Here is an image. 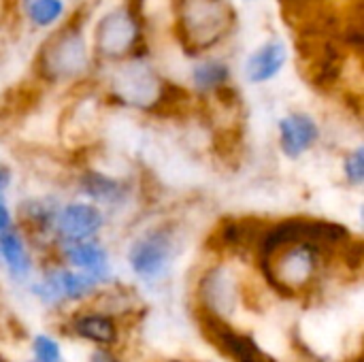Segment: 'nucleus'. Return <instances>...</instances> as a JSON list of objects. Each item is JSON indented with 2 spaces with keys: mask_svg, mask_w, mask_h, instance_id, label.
<instances>
[{
  "mask_svg": "<svg viewBox=\"0 0 364 362\" xmlns=\"http://www.w3.org/2000/svg\"><path fill=\"white\" fill-rule=\"evenodd\" d=\"M117 64V70L109 79V98L117 105L168 115L179 111L188 100V92L166 81L147 60V53L126 58Z\"/></svg>",
  "mask_w": 364,
  "mask_h": 362,
  "instance_id": "f257e3e1",
  "label": "nucleus"
},
{
  "mask_svg": "<svg viewBox=\"0 0 364 362\" xmlns=\"http://www.w3.org/2000/svg\"><path fill=\"white\" fill-rule=\"evenodd\" d=\"M94 53L85 32V19L73 15L64 19L38 45L34 55V75L45 85H66L92 70Z\"/></svg>",
  "mask_w": 364,
  "mask_h": 362,
  "instance_id": "f03ea898",
  "label": "nucleus"
},
{
  "mask_svg": "<svg viewBox=\"0 0 364 362\" xmlns=\"http://www.w3.org/2000/svg\"><path fill=\"white\" fill-rule=\"evenodd\" d=\"M237 26L230 0H175L171 30L186 55L200 58L218 49Z\"/></svg>",
  "mask_w": 364,
  "mask_h": 362,
  "instance_id": "7ed1b4c3",
  "label": "nucleus"
},
{
  "mask_svg": "<svg viewBox=\"0 0 364 362\" xmlns=\"http://www.w3.org/2000/svg\"><path fill=\"white\" fill-rule=\"evenodd\" d=\"M328 254L333 252L309 241H299L284 245L264 260H258V267L267 284L277 294L290 299L316 284Z\"/></svg>",
  "mask_w": 364,
  "mask_h": 362,
  "instance_id": "20e7f679",
  "label": "nucleus"
},
{
  "mask_svg": "<svg viewBox=\"0 0 364 362\" xmlns=\"http://www.w3.org/2000/svg\"><path fill=\"white\" fill-rule=\"evenodd\" d=\"M90 47L94 58L117 64L145 51V26L130 4H117L96 19Z\"/></svg>",
  "mask_w": 364,
  "mask_h": 362,
  "instance_id": "39448f33",
  "label": "nucleus"
},
{
  "mask_svg": "<svg viewBox=\"0 0 364 362\" xmlns=\"http://www.w3.org/2000/svg\"><path fill=\"white\" fill-rule=\"evenodd\" d=\"M179 256L177 228L171 224H158L141 233L128 247V265L132 273L143 282H162L173 271Z\"/></svg>",
  "mask_w": 364,
  "mask_h": 362,
  "instance_id": "423d86ee",
  "label": "nucleus"
},
{
  "mask_svg": "<svg viewBox=\"0 0 364 362\" xmlns=\"http://www.w3.org/2000/svg\"><path fill=\"white\" fill-rule=\"evenodd\" d=\"M100 288V284L77 269L70 267H49L43 271L41 280L32 284V294L43 301L45 305H62L66 301H85L94 297V292Z\"/></svg>",
  "mask_w": 364,
  "mask_h": 362,
  "instance_id": "0eeeda50",
  "label": "nucleus"
},
{
  "mask_svg": "<svg viewBox=\"0 0 364 362\" xmlns=\"http://www.w3.org/2000/svg\"><path fill=\"white\" fill-rule=\"evenodd\" d=\"M105 211L102 207L90 201H70L60 205L55 222H53V241L55 243H73L96 239L105 228Z\"/></svg>",
  "mask_w": 364,
  "mask_h": 362,
  "instance_id": "6e6552de",
  "label": "nucleus"
},
{
  "mask_svg": "<svg viewBox=\"0 0 364 362\" xmlns=\"http://www.w3.org/2000/svg\"><path fill=\"white\" fill-rule=\"evenodd\" d=\"M198 324L207 339L232 362H267L269 356L258 348L254 337L239 333L232 329V324L220 316L200 312L198 314Z\"/></svg>",
  "mask_w": 364,
  "mask_h": 362,
  "instance_id": "1a4fd4ad",
  "label": "nucleus"
},
{
  "mask_svg": "<svg viewBox=\"0 0 364 362\" xmlns=\"http://www.w3.org/2000/svg\"><path fill=\"white\" fill-rule=\"evenodd\" d=\"M196 294H198L200 312L228 320V316H232L239 303V282L228 267L215 265L207 269L198 280Z\"/></svg>",
  "mask_w": 364,
  "mask_h": 362,
  "instance_id": "9d476101",
  "label": "nucleus"
},
{
  "mask_svg": "<svg viewBox=\"0 0 364 362\" xmlns=\"http://www.w3.org/2000/svg\"><path fill=\"white\" fill-rule=\"evenodd\" d=\"M320 137V124L307 111H290L277 122V145L288 160H299L309 154Z\"/></svg>",
  "mask_w": 364,
  "mask_h": 362,
  "instance_id": "9b49d317",
  "label": "nucleus"
},
{
  "mask_svg": "<svg viewBox=\"0 0 364 362\" xmlns=\"http://www.w3.org/2000/svg\"><path fill=\"white\" fill-rule=\"evenodd\" d=\"M282 15L296 34L339 32L341 19L333 13L331 0H277Z\"/></svg>",
  "mask_w": 364,
  "mask_h": 362,
  "instance_id": "f8f14e48",
  "label": "nucleus"
},
{
  "mask_svg": "<svg viewBox=\"0 0 364 362\" xmlns=\"http://www.w3.org/2000/svg\"><path fill=\"white\" fill-rule=\"evenodd\" d=\"M55 252L66 267L92 275L100 286L109 284L111 260L107 247L98 241V237L85 241H73V243H55Z\"/></svg>",
  "mask_w": 364,
  "mask_h": 362,
  "instance_id": "ddd939ff",
  "label": "nucleus"
},
{
  "mask_svg": "<svg viewBox=\"0 0 364 362\" xmlns=\"http://www.w3.org/2000/svg\"><path fill=\"white\" fill-rule=\"evenodd\" d=\"M77 188L85 201L109 209H119L128 205L132 196V186L126 179L107 175L96 169H85L83 173H79Z\"/></svg>",
  "mask_w": 364,
  "mask_h": 362,
  "instance_id": "4468645a",
  "label": "nucleus"
},
{
  "mask_svg": "<svg viewBox=\"0 0 364 362\" xmlns=\"http://www.w3.org/2000/svg\"><path fill=\"white\" fill-rule=\"evenodd\" d=\"M290 60V49L284 38L273 36L260 43L245 60L243 75L250 85H264L279 77V73L286 68Z\"/></svg>",
  "mask_w": 364,
  "mask_h": 362,
  "instance_id": "2eb2a0df",
  "label": "nucleus"
},
{
  "mask_svg": "<svg viewBox=\"0 0 364 362\" xmlns=\"http://www.w3.org/2000/svg\"><path fill=\"white\" fill-rule=\"evenodd\" d=\"M68 333L100 348H113L119 341L117 320L100 309L79 312L68 320Z\"/></svg>",
  "mask_w": 364,
  "mask_h": 362,
  "instance_id": "dca6fc26",
  "label": "nucleus"
},
{
  "mask_svg": "<svg viewBox=\"0 0 364 362\" xmlns=\"http://www.w3.org/2000/svg\"><path fill=\"white\" fill-rule=\"evenodd\" d=\"M60 205L62 203L51 194L23 198L17 207V218L21 228L30 237H41V239L53 237V222Z\"/></svg>",
  "mask_w": 364,
  "mask_h": 362,
  "instance_id": "f3484780",
  "label": "nucleus"
},
{
  "mask_svg": "<svg viewBox=\"0 0 364 362\" xmlns=\"http://www.w3.org/2000/svg\"><path fill=\"white\" fill-rule=\"evenodd\" d=\"M267 222L258 218H224L215 230V243L226 252H254Z\"/></svg>",
  "mask_w": 364,
  "mask_h": 362,
  "instance_id": "a211bd4d",
  "label": "nucleus"
},
{
  "mask_svg": "<svg viewBox=\"0 0 364 362\" xmlns=\"http://www.w3.org/2000/svg\"><path fill=\"white\" fill-rule=\"evenodd\" d=\"M0 260L4 262L11 280L21 282V284L28 282L34 265H32V256L28 252L26 239L21 237L19 228L11 226L0 233Z\"/></svg>",
  "mask_w": 364,
  "mask_h": 362,
  "instance_id": "6ab92c4d",
  "label": "nucleus"
},
{
  "mask_svg": "<svg viewBox=\"0 0 364 362\" xmlns=\"http://www.w3.org/2000/svg\"><path fill=\"white\" fill-rule=\"evenodd\" d=\"M230 77H232L230 64L220 58H200L190 70V83L194 92L207 94V96L228 85Z\"/></svg>",
  "mask_w": 364,
  "mask_h": 362,
  "instance_id": "aec40b11",
  "label": "nucleus"
},
{
  "mask_svg": "<svg viewBox=\"0 0 364 362\" xmlns=\"http://www.w3.org/2000/svg\"><path fill=\"white\" fill-rule=\"evenodd\" d=\"M26 21L36 30H53L68 15L66 0H26L21 4Z\"/></svg>",
  "mask_w": 364,
  "mask_h": 362,
  "instance_id": "412c9836",
  "label": "nucleus"
},
{
  "mask_svg": "<svg viewBox=\"0 0 364 362\" xmlns=\"http://www.w3.org/2000/svg\"><path fill=\"white\" fill-rule=\"evenodd\" d=\"M341 173H343V179L350 188H363L364 183V147L358 145L354 149H350L346 156H343V162H341Z\"/></svg>",
  "mask_w": 364,
  "mask_h": 362,
  "instance_id": "4be33fe9",
  "label": "nucleus"
},
{
  "mask_svg": "<svg viewBox=\"0 0 364 362\" xmlns=\"http://www.w3.org/2000/svg\"><path fill=\"white\" fill-rule=\"evenodd\" d=\"M32 354H34L36 361L43 362L60 361V358H62L58 341L51 339L49 335H36V337L32 339Z\"/></svg>",
  "mask_w": 364,
  "mask_h": 362,
  "instance_id": "5701e85b",
  "label": "nucleus"
},
{
  "mask_svg": "<svg viewBox=\"0 0 364 362\" xmlns=\"http://www.w3.org/2000/svg\"><path fill=\"white\" fill-rule=\"evenodd\" d=\"M11 226H15L13 224V215H11V211H9V207L4 203V194H0V233L11 228Z\"/></svg>",
  "mask_w": 364,
  "mask_h": 362,
  "instance_id": "b1692460",
  "label": "nucleus"
},
{
  "mask_svg": "<svg viewBox=\"0 0 364 362\" xmlns=\"http://www.w3.org/2000/svg\"><path fill=\"white\" fill-rule=\"evenodd\" d=\"M13 183V169L4 162H0V194H4Z\"/></svg>",
  "mask_w": 364,
  "mask_h": 362,
  "instance_id": "393cba45",
  "label": "nucleus"
},
{
  "mask_svg": "<svg viewBox=\"0 0 364 362\" xmlns=\"http://www.w3.org/2000/svg\"><path fill=\"white\" fill-rule=\"evenodd\" d=\"M90 362H122V361L115 356V352H111V348H102V350H98V352H94V354H92Z\"/></svg>",
  "mask_w": 364,
  "mask_h": 362,
  "instance_id": "a878e982",
  "label": "nucleus"
},
{
  "mask_svg": "<svg viewBox=\"0 0 364 362\" xmlns=\"http://www.w3.org/2000/svg\"><path fill=\"white\" fill-rule=\"evenodd\" d=\"M2 13H4V0H0V17H2Z\"/></svg>",
  "mask_w": 364,
  "mask_h": 362,
  "instance_id": "bb28decb",
  "label": "nucleus"
},
{
  "mask_svg": "<svg viewBox=\"0 0 364 362\" xmlns=\"http://www.w3.org/2000/svg\"><path fill=\"white\" fill-rule=\"evenodd\" d=\"M28 362H43V361H36V358H32V361H28ZM51 362H64V361L60 358V361H51Z\"/></svg>",
  "mask_w": 364,
  "mask_h": 362,
  "instance_id": "cd10ccee",
  "label": "nucleus"
},
{
  "mask_svg": "<svg viewBox=\"0 0 364 362\" xmlns=\"http://www.w3.org/2000/svg\"><path fill=\"white\" fill-rule=\"evenodd\" d=\"M243 2H247V4H252V2H256V0H243Z\"/></svg>",
  "mask_w": 364,
  "mask_h": 362,
  "instance_id": "c85d7f7f",
  "label": "nucleus"
},
{
  "mask_svg": "<svg viewBox=\"0 0 364 362\" xmlns=\"http://www.w3.org/2000/svg\"><path fill=\"white\" fill-rule=\"evenodd\" d=\"M17 2H19V6H21V4H23V2H26V0H17Z\"/></svg>",
  "mask_w": 364,
  "mask_h": 362,
  "instance_id": "c756f323",
  "label": "nucleus"
}]
</instances>
